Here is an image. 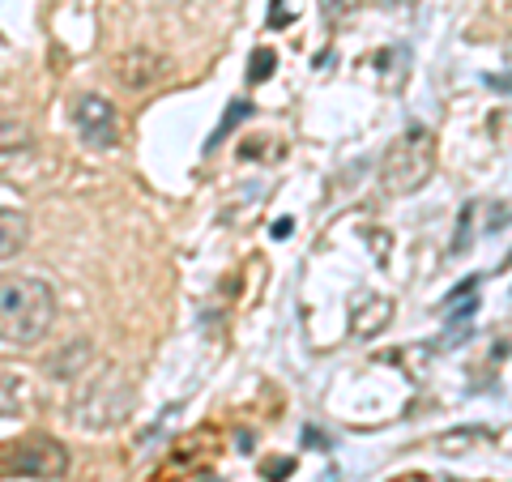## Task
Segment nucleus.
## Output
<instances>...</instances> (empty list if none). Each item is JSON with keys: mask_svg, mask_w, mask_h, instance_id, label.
<instances>
[{"mask_svg": "<svg viewBox=\"0 0 512 482\" xmlns=\"http://www.w3.org/2000/svg\"><path fill=\"white\" fill-rule=\"evenodd\" d=\"M73 128L90 150H116L120 146V116L116 103H107L103 94H82L73 103Z\"/></svg>", "mask_w": 512, "mask_h": 482, "instance_id": "4", "label": "nucleus"}, {"mask_svg": "<svg viewBox=\"0 0 512 482\" xmlns=\"http://www.w3.org/2000/svg\"><path fill=\"white\" fill-rule=\"evenodd\" d=\"M116 77L128 90H146V86H154V82H163L167 77V56L150 52V47H133V52H124L116 60Z\"/></svg>", "mask_w": 512, "mask_h": 482, "instance_id": "6", "label": "nucleus"}, {"mask_svg": "<svg viewBox=\"0 0 512 482\" xmlns=\"http://www.w3.org/2000/svg\"><path fill=\"white\" fill-rule=\"evenodd\" d=\"M291 231H295V222H291V218H278V222H274V239H282V235H291Z\"/></svg>", "mask_w": 512, "mask_h": 482, "instance_id": "13", "label": "nucleus"}, {"mask_svg": "<svg viewBox=\"0 0 512 482\" xmlns=\"http://www.w3.org/2000/svg\"><path fill=\"white\" fill-rule=\"evenodd\" d=\"M128 406H133V389L124 384L120 372H107L103 376H94L86 384V393L73 401V423L77 427H111V423H120Z\"/></svg>", "mask_w": 512, "mask_h": 482, "instance_id": "3", "label": "nucleus"}, {"mask_svg": "<svg viewBox=\"0 0 512 482\" xmlns=\"http://www.w3.org/2000/svg\"><path fill=\"white\" fill-rule=\"evenodd\" d=\"M384 5H393V0H384ZM402 5H410V0H402Z\"/></svg>", "mask_w": 512, "mask_h": 482, "instance_id": "14", "label": "nucleus"}, {"mask_svg": "<svg viewBox=\"0 0 512 482\" xmlns=\"http://www.w3.org/2000/svg\"><path fill=\"white\" fill-rule=\"evenodd\" d=\"M9 470H18L26 478H64L69 453H64V444L47 440V436H30L18 444V453L9 457Z\"/></svg>", "mask_w": 512, "mask_h": 482, "instance_id": "5", "label": "nucleus"}, {"mask_svg": "<svg viewBox=\"0 0 512 482\" xmlns=\"http://www.w3.org/2000/svg\"><path fill=\"white\" fill-rule=\"evenodd\" d=\"M0 384H5V419H13V414H22L18 406H13V393H18V376L5 372V380H0Z\"/></svg>", "mask_w": 512, "mask_h": 482, "instance_id": "12", "label": "nucleus"}, {"mask_svg": "<svg viewBox=\"0 0 512 482\" xmlns=\"http://www.w3.org/2000/svg\"><path fill=\"white\" fill-rule=\"evenodd\" d=\"M393 316V303L380 299V295H363L355 299V312H350V329H355L359 337H372L384 329V320Z\"/></svg>", "mask_w": 512, "mask_h": 482, "instance_id": "7", "label": "nucleus"}, {"mask_svg": "<svg viewBox=\"0 0 512 482\" xmlns=\"http://www.w3.org/2000/svg\"><path fill=\"white\" fill-rule=\"evenodd\" d=\"M274 64H278V52H274V47H261V52H252L248 82H269V73H274Z\"/></svg>", "mask_w": 512, "mask_h": 482, "instance_id": "9", "label": "nucleus"}, {"mask_svg": "<svg viewBox=\"0 0 512 482\" xmlns=\"http://www.w3.org/2000/svg\"><path fill=\"white\" fill-rule=\"evenodd\" d=\"M431 171H436V133L423 124H410L380 158V188L389 197H410L431 180Z\"/></svg>", "mask_w": 512, "mask_h": 482, "instance_id": "2", "label": "nucleus"}, {"mask_svg": "<svg viewBox=\"0 0 512 482\" xmlns=\"http://www.w3.org/2000/svg\"><path fill=\"white\" fill-rule=\"evenodd\" d=\"M248 116H252V103L235 99V103H231V111H227V116H222V124H218V133H214L210 146H218V137H231V128H235L239 120H248Z\"/></svg>", "mask_w": 512, "mask_h": 482, "instance_id": "10", "label": "nucleus"}, {"mask_svg": "<svg viewBox=\"0 0 512 482\" xmlns=\"http://www.w3.org/2000/svg\"><path fill=\"white\" fill-rule=\"evenodd\" d=\"M56 320V291L39 273H9L0 286V342L9 350L39 346Z\"/></svg>", "mask_w": 512, "mask_h": 482, "instance_id": "1", "label": "nucleus"}, {"mask_svg": "<svg viewBox=\"0 0 512 482\" xmlns=\"http://www.w3.org/2000/svg\"><path fill=\"white\" fill-rule=\"evenodd\" d=\"M359 0H320V13H325V22H342L355 13Z\"/></svg>", "mask_w": 512, "mask_h": 482, "instance_id": "11", "label": "nucleus"}, {"mask_svg": "<svg viewBox=\"0 0 512 482\" xmlns=\"http://www.w3.org/2000/svg\"><path fill=\"white\" fill-rule=\"evenodd\" d=\"M0 222H5V244H0V256L9 261L13 252H22V248H26V218H22V210L5 205V210H0Z\"/></svg>", "mask_w": 512, "mask_h": 482, "instance_id": "8", "label": "nucleus"}]
</instances>
